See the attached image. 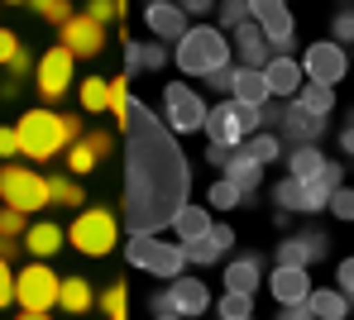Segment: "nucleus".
Returning a JSON list of instances; mask_svg holds the SVG:
<instances>
[{"instance_id":"obj_1","label":"nucleus","mask_w":354,"mask_h":320,"mask_svg":"<svg viewBox=\"0 0 354 320\" xmlns=\"http://www.w3.org/2000/svg\"><path fill=\"white\" fill-rule=\"evenodd\" d=\"M111 110L120 115V148H124V196H120V230L124 234H163L173 230L177 210L192 201V163L177 148V134L158 110H149L129 77H111Z\"/></svg>"},{"instance_id":"obj_2","label":"nucleus","mask_w":354,"mask_h":320,"mask_svg":"<svg viewBox=\"0 0 354 320\" xmlns=\"http://www.w3.org/2000/svg\"><path fill=\"white\" fill-rule=\"evenodd\" d=\"M86 129H82V115H58V110H24L19 125H15V139H19V153L34 158V163H48L53 153H62L67 143H77Z\"/></svg>"},{"instance_id":"obj_3","label":"nucleus","mask_w":354,"mask_h":320,"mask_svg":"<svg viewBox=\"0 0 354 320\" xmlns=\"http://www.w3.org/2000/svg\"><path fill=\"white\" fill-rule=\"evenodd\" d=\"M173 63L187 72V77H211V72H221V67H230V39L216 29V24H196V29H187L182 39H177L173 48Z\"/></svg>"},{"instance_id":"obj_4","label":"nucleus","mask_w":354,"mask_h":320,"mask_svg":"<svg viewBox=\"0 0 354 320\" xmlns=\"http://www.w3.org/2000/svg\"><path fill=\"white\" fill-rule=\"evenodd\" d=\"M62 234H67V244H72L77 254L106 258L120 244V220H115L111 206H91V210H77V220H72Z\"/></svg>"},{"instance_id":"obj_5","label":"nucleus","mask_w":354,"mask_h":320,"mask_svg":"<svg viewBox=\"0 0 354 320\" xmlns=\"http://www.w3.org/2000/svg\"><path fill=\"white\" fill-rule=\"evenodd\" d=\"M124 258H129L134 268L163 277V282H173V277L187 272L182 244H177V239H163V234H124Z\"/></svg>"},{"instance_id":"obj_6","label":"nucleus","mask_w":354,"mask_h":320,"mask_svg":"<svg viewBox=\"0 0 354 320\" xmlns=\"http://www.w3.org/2000/svg\"><path fill=\"white\" fill-rule=\"evenodd\" d=\"M201 134L221 148H239L249 134H259V106H239V101H216L206 110V125Z\"/></svg>"},{"instance_id":"obj_7","label":"nucleus","mask_w":354,"mask_h":320,"mask_svg":"<svg viewBox=\"0 0 354 320\" xmlns=\"http://www.w3.org/2000/svg\"><path fill=\"white\" fill-rule=\"evenodd\" d=\"M0 201L19 215H34L48 206V177L34 172V168H15V163H0Z\"/></svg>"},{"instance_id":"obj_8","label":"nucleus","mask_w":354,"mask_h":320,"mask_svg":"<svg viewBox=\"0 0 354 320\" xmlns=\"http://www.w3.org/2000/svg\"><path fill=\"white\" fill-rule=\"evenodd\" d=\"M206 110L211 106H206V96L196 86H187V81H168L163 86V125L173 134H201Z\"/></svg>"},{"instance_id":"obj_9","label":"nucleus","mask_w":354,"mask_h":320,"mask_svg":"<svg viewBox=\"0 0 354 320\" xmlns=\"http://www.w3.org/2000/svg\"><path fill=\"white\" fill-rule=\"evenodd\" d=\"M15 306L48 316V311L58 306V272H53L48 263H24V268L15 272Z\"/></svg>"},{"instance_id":"obj_10","label":"nucleus","mask_w":354,"mask_h":320,"mask_svg":"<svg viewBox=\"0 0 354 320\" xmlns=\"http://www.w3.org/2000/svg\"><path fill=\"white\" fill-rule=\"evenodd\" d=\"M301 81H316V86H335V81H345V72H350V53L340 48V43H330V39H321V43H311V48H301Z\"/></svg>"},{"instance_id":"obj_11","label":"nucleus","mask_w":354,"mask_h":320,"mask_svg":"<svg viewBox=\"0 0 354 320\" xmlns=\"http://www.w3.org/2000/svg\"><path fill=\"white\" fill-rule=\"evenodd\" d=\"M72 77H77V58H72L62 43L44 48V58L34 63V86H39L44 101H62V96L72 91Z\"/></svg>"},{"instance_id":"obj_12","label":"nucleus","mask_w":354,"mask_h":320,"mask_svg":"<svg viewBox=\"0 0 354 320\" xmlns=\"http://www.w3.org/2000/svg\"><path fill=\"white\" fill-rule=\"evenodd\" d=\"M330 254V234L326 230H301V234H288L278 249H273V263L278 268H311Z\"/></svg>"},{"instance_id":"obj_13","label":"nucleus","mask_w":354,"mask_h":320,"mask_svg":"<svg viewBox=\"0 0 354 320\" xmlns=\"http://www.w3.org/2000/svg\"><path fill=\"white\" fill-rule=\"evenodd\" d=\"M230 63L235 67H249V72H263L268 67V58H273V48H268V39H263V29L254 24V19H244V24H235L230 34Z\"/></svg>"},{"instance_id":"obj_14","label":"nucleus","mask_w":354,"mask_h":320,"mask_svg":"<svg viewBox=\"0 0 354 320\" xmlns=\"http://www.w3.org/2000/svg\"><path fill=\"white\" fill-rule=\"evenodd\" d=\"M163 292H168V306H173V316H182V320H196L201 311H211V292H206V282H201V277H192V272L173 277Z\"/></svg>"},{"instance_id":"obj_15","label":"nucleus","mask_w":354,"mask_h":320,"mask_svg":"<svg viewBox=\"0 0 354 320\" xmlns=\"http://www.w3.org/2000/svg\"><path fill=\"white\" fill-rule=\"evenodd\" d=\"M62 48H67L72 58H101V48H106V24H96V19H86V14H72V19L62 24Z\"/></svg>"},{"instance_id":"obj_16","label":"nucleus","mask_w":354,"mask_h":320,"mask_svg":"<svg viewBox=\"0 0 354 320\" xmlns=\"http://www.w3.org/2000/svg\"><path fill=\"white\" fill-rule=\"evenodd\" d=\"M144 24H149V34H153L158 43H177V39L192 29V19L177 10V0H149V5H144Z\"/></svg>"},{"instance_id":"obj_17","label":"nucleus","mask_w":354,"mask_h":320,"mask_svg":"<svg viewBox=\"0 0 354 320\" xmlns=\"http://www.w3.org/2000/svg\"><path fill=\"white\" fill-rule=\"evenodd\" d=\"M235 249V230L230 225H211L201 239H192V244H182V254L187 263H196V268H211V263H225Z\"/></svg>"},{"instance_id":"obj_18","label":"nucleus","mask_w":354,"mask_h":320,"mask_svg":"<svg viewBox=\"0 0 354 320\" xmlns=\"http://www.w3.org/2000/svg\"><path fill=\"white\" fill-rule=\"evenodd\" d=\"M273 134H278V139H288L292 148H301V143H316V139L326 134V120H321V115H306L297 101H288V106H283V120H278Z\"/></svg>"},{"instance_id":"obj_19","label":"nucleus","mask_w":354,"mask_h":320,"mask_svg":"<svg viewBox=\"0 0 354 320\" xmlns=\"http://www.w3.org/2000/svg\"><path fill=\"white\" fill-rule=\"evenodd\" d=\"M263 282H268V292H273L278 306H292V301L311 297V272L306 268H278L273 263V272H263Z\"/></svg>"},{"instance_id":"obj_20","label":"nucleus","mask_w":354,"mask_h":320,"mask_svg":"<svg viewBox=\"0 0 354 320\" xmlns=\"http://www.w3.org/2000/svg\"><path fill=\"white\" fill-rule=\"evenodd\" d=\"M259 287H263V254L225 258V292H244V297H254Z\"/></svg>"},{"instance_id":"obj_21","label":"nucleus","mask_w":354,"mask_h":320,"mask_svg":"<svg viewBox=\"0 0 354 320\" xmlns=\"http://www.w3.org/2000/svg\"><path fill=\"white\" fill-rule=\"evenodd\" d=\"M263 86H268L273 101H292L297 91H301V67H297V58H268Z\"/></svg>"},{"instance_id":"obj_22","label":"nucleus","mask_w":354,"mask_h":320,"mask_svg":"<svg viewBox=\"0 0 354 320\" xmlns=\"http://www.w3.org/2000/svg\"><path fill=\"white\" fill-rule=\"evenodd\" d=\"M173 53H168V43H158V39H149V43H124V77L134 81L139 72H163V63H168Z\"/></svg>"},{"instance_id":"obj_23","label":"nucleus","mask_w":354,"mask_h":320,"mask_svg":"<svg viewBox=\"0 0 354 320\" xmlns=\"http://www.w3.org/2000/svg\"><path fill=\"white\" fill-rule=\"evenodd\" d=\"M221 177H225V182H230V187H235L244 201H249V196L263 187V168H259V163H254L244 148H235V153H230V163L221 168Z\"/></svg>"},{"instance_id":"obj_24","label":"nucleus","mask_w":354,"mask_h":320,"mask_svg":"<svg viewBox=\"0 0 354 320\" xmlns=\"http://www.w3.org/2000/svg\"><path fill=\"white\" fill-rule=\"evenodd\" d=\"M19 239H24L19 249H24V254H34V263H48V258L62 249V239H67V234H62V225H53V220H39V225H29Z\"/></svg>"},{"instance_id":"obj_25","label":"nucleus","mask_w":354,"mask_h":320,"mask_svg":"<svg viewBox=\"0 0 354 320\" xmlns=\"http://www.w3.org/2000/svg\"><path fill=\"white\" fill-rule=\"evenodd\" d=\"M58 306L67 316H86V311L96 306L91 282H86V277H58Z\"/></svg>"},{"instance_id":"obj_26","label":"nucleus","mask_w":354,"mask_h":320,"mask_svg":"<svg viewBox=\"0 0 354 320\" xmlns=\"http://www.w3.org/2000/svg\"><path fill=\"white\" fill-rule=\"evenodd\" d=\"M211 225H216V220H211V210L187 201V206L177 210V220H173V234H177V244H192V239H201Z\"/></svg>"},{"instance_id":"obj_27","label":"nucleus","mask_w":354,"mask_h":320,"mask_svg":"<svg viewBox=\"0 0 354 320\" xmlns=\"http://www.w3.org/2000/svg\"><path fill=\"white\" fill-rule=\"evenodd\" d=\"M230 101H239V106H263V101H273V96H268V86H263V72L235 67V86H230Z\"/></svg>"},{"instance_id":"obj_28","label":"nucleus","mask_w":354,"mask_h":320,"mask_svg":"<svg viewBox=\"0 0 354 320\" xmlns=\"http://www.w3.org/2000/svg\"><path fill=\"white\" fill-rule=\"evenodd\" d=\"M306 306H311V316H316V320H350V301H345L335 287H311Z\"/></svg>"},{"instance_id":"obj_29","label":"nucleus","mask_w":354,"mask_h":320,"mask_svg":"<svg viewBox=\"0 0 354 320\" xmlns=\"http://www.w3.org/2000/svg\"><path fill=\"white\" fill-rule=\"evenodd\" d=\"M292 101L301 106V110H306V115H321V120H326V115L335 110V86H316V81H301V91H297Z\"/></svg>"},{"instance_id":"obj_30","label":"nucleus","mask_w":354,"mask_h":320,"mask_svg":"<svg viewBox=\"0 0 354 320\" xmlns=\"http://www.w3.org/2000/svg\"><path fill=\"white\" fill-rule=\"evenodd\" d=\"M239 148H244V153H249V158H254L259 168H268V163H278V158H283V139H278V134H268V129L249 134V139H244Z\"/></svg>"},{"instance_id":"obj_31","label":"nucleus","mask_w":354,"mask_h":320,"mask_svg":"<svg viewBox=\"0 0 354 320\" xmlns=\"http://www.w3.org/2000/svg\"><path fill=\"white\" fill-rule=\"evenodd\" d=\"M321 168H326V153H321L316 143H301V148L288 153V177H301V182H306V177H316Z\"/></svg>"},{"instance_id":"obj_32","label":"nucleus","mask_w":354,"mask_h":320,"mask_svg":"<svg viewBox=\"0 0 354 320\" xmlns=\"http://www.w3.org/2000/svg\"><path fill=\"white\" fill-rule=\"evenodd\" d=\"M48 206L82 210V206H86V196H82V182H77V177H48Z\"/></svg>"},{"instance_id":"obj_33","label":"nucleus","mask_w":354,"mask_h":320,"mask_svg":"<svg viewBox=\"0 0 354 320\" xmlns=\"http://www.w3.org/2000/svg\"><path fill=\"white\" fill-rule=\"evenodd\" d=\"M82 110H91V115L111 110V81L106 77H82Z\"/></svg>"},{"instance_id":"obj_34","label":"nucleus","mask_w":354,"mask_h":320,"mask_svg":"<svg viewBox=\"0 0 354 320\" xmlns=\"http://www.w3.org/2000/svg\"><path fill=\"white\" fill-rule=\"evenodd\" d=\"M96 168H101V158H96V153L86 148V139L67 143V177H77V182H82V177H91Z\"/></svg>"},{"instance_id":"obj_35","label":"nucleus","mask_w":354,"mask_h":320,"mask_svg":"<svg viewBox=\"0 0 354 320\" xmlns=\"http://www.w3.org/2000/svg\"><path fill=\"white\" fill-rule=\"evenodd\" d=\"M273 206H278V210H288V215H301V210H306V192H301V177H283V182L273 187Z\"/></svg>"},{"instance_id":"obj_36","label":"nucleus","mask_w":354,"mask_h":320,"mask_svg":"<svg viewBox=\"0 0 354 320\" xmlns=\"http://www.w3.org/2000/svg\"><path fill=\"white\" fill-rule=\"evenodd\" d=\"M216 316H221V320H254V297H244V292H225V297L216 301Z\"/></svg>"},{"instance_id":"obj_37","label":"nucleus","mask_w":354,"mask_h":320,"mask_svg":"<svg viewBox=\"0 0 354 320\" xmlns=\"http://www.w3.org/2000/svg\"><path fill=\"white\" fill-rule=\"evenodd\" d=\"M244 19H249V0H216V29L221 34H230Z\"/></svg>"},{"instance_id":"obj_38","label":"nucleus","mask_w":354,"mask_h":320,"mask_svg":"<svg viewBox=\"0 0 354 320\" xmlns=\"http://www.w3.org/2000/svg\"><path fill=\"white\" fill-rule=\"evenodd\" d=\"M235 206H244V196L221 177V182H211V192H206V210H235Z\"/></svg>"},{"instance_id":"obj_39","label":"nucleus","mask_w":354,"mask_h":320,"mask_svg":"<svg viewBox=\"0 0 354 320\" xmlns=\"http://www.w3.org/2000/svg\"><path fill=\"white\" fill-rule=\"evenodd\" d=\"M330 43H340V48L354 43V5L335 10V19H330Z\"/></svg>"},{"instance_id":"obj_40","label":"nucleus","mask_w":354,"mask_h":320,"mask_svg":"<svg viewBox=\"0 0 354 320\" xmlns=\"http://www.w3.org/2000/svg\"><path fill=\"white\" fill-rule=\"evenodd\" d=\"M86 19H96V24H111L124 14V0H86V10H82Z\"/></svg>"},{"instance_id":"obj_41","label":"nucleus","mask_w":354,"mask_h":320,"mask_svg":"<svg viewBox=\"0 0 354 320\" xmlns=\"http://www.w3.org/2000/svg\"><path fill=\"white\" fill-rule=\"evenodd\" d=\"M29 5H34V10H39V14H44V19H48V24H67V19H72V14H77V10H72V5H67V0H29Z\"/></svg>"},{"instance_id":"obj_42","label":"nucleus","mask_w":354,"mask_h":320,"mask_svg":"<svg viewBox=\"0 0 354 320\" xmlns=\"http://www.w3.org/2000/svg\"><path fill=\"white\" fill-rule=\"evenodd\" d=\"M96 301H101V311H106V316H124V306H129V292H124V282H111V287H106Z\"/></svg>"},{"instance_id":"obj_43","label":"nucleus","mask_w":354,"mask_h":320,"mask_svg":"<svg viewBox=\"0 0 354 320\" xmlns=\"http://www.w3.org/2000/svg\"><path fill=\"white\" fill-rule=\"evenodd\" d=\"M326 210H330L335 220H354V187H335L330 201H326Z\"/></svg>"},{"instance_id":"obj_44","label":"nucleus","mask_w":354,"mask_h":320,"mask_svg":"<svg viewBox=\"0 0 354 320\" xmlns=\"http://www.w3.org/2000/svg\"><path fill=\"white\" fill-rule=\"evenodd\" d=\"M82 139H86V148H91L96 158H111V153H115V134H111V129H86Z\"/></svg>"},{"instance_id":"obj_45","label":"nucleus","mask_w":354,"mask_h":320,"mask_svg":"<svg viewBox=\"0 0 354 320\" xmlns=\"http://www.w3.org/2000/svg\"><path fill=\"white\" fill-rule=\"evenodd\" d=\"M335 292H340V297L354 306V254L340 258V268H335Z\"/></svg>"},{"instance_id":"obj_46","label":"nucleus","mask_w":354,"mask_h":320,"mask_svg":"<svg viewBox=\"0 0 354 320\" xmlns=\"http://www.w3.org/2000/svg\"><path fill=\"white\" fill-rule=\"evenodd\" d=\"M24 230H29V215H19V210L5 206V210H0V234H5V239H19Z\"/></svg>"},{"instance_id":"obj_47","label":"nucleus","mask_w":354,"mask_h":320,"mask_svg":"<svg viewBox=\"0 0 354 320\" xmlns=\"http://www.w3.org/2000/svg\"><path fill=\"white\" fill-rule=\"evenodd\" d=\"M206 81V91H216V96H225L230 101V86H235V63L221 67V72H211V77H201Z\"/></svg>"},{"instance_id":"obj_48","label":"nucleus","mask_w":354,"mask_h":320,"mask_svg":"<svg viewBox=\"0 0 354 320\" xmlns=\"http://www.w3.org/2000/svg\"><path fill=\"white\" fill-rule=\"evenodd\" d=\"M5 306H15V268L0 258V311Z\"/></svg>"},{"instance_id":"obj_49","label":"nucleus","mask_w":354,"mask_h":320,"mask_svg":"<svg viewBox=\"0 0 354 320\" xmlns=\"http://www.w3.org/2000/svg\"><path fill=\"white\" fill-rule=\"evenodd\" d=\"M19 153V139H15V125H0V163H10Z\"/></svg>"},{"instance_id":"obj_50","label":"nucleus","mask_w":354,"mask_h":320,"mask_svg":"<svg viewBox=\"0 0 354 320\" xmlns=\"http://www.w3.org/2000/svg\"><path fill=\"white\" fill-rule=\"evenodd\" d=\"M273 320H316V316H311L306 301H292V306H278V316H273Z\"/></svg>"},{"instance_id":"obj_51","label":"nucleus","mask_w":354,"mask_h":320,"mask_svg":"<svg viewBox=\"0 0 354 320\" xmlns=\"http://www.w3.org/2000/svg\"><path fill=\"white\" fill-rule=\"evenodd\" d=\"M177 10L192 19V14H216V0H177Z\"/></svg>"},{"instance_id":"obj_52","label":"nucleus","mask_w":354,"mask_h":320,"mask_svg":"<svg viewBox=\"0 0 354 320\" xmlns=\"http://www.w3.org/2000/svg\"><path fill=\"white\" fill-rule=\"evenodd\" d=\"M19 53V39L10 34V29H0V67H10V58Z\"/></svg>"},{"instance_id":"obj_53","label":"nucleus","mask_w":354,"mask_h":320,"mask_svg":"<svg viewBox=\"0 0 354 320\" xmlns=\"http://www.w3.org/2000/svg\"><path fill=\"white\" fill-rule=\"evenodd\" d=\"M230 153H235V148H221V143H206V158H211L216 168H225V163H230Z\"/></svg>"},{"instance_id":"obj_54","label":"nucleus","mask_w":354,"mask_h":320,"mask_svg":"<svg viewBox=\"0 0 354 320\" xmlns=\"http://www.w3.org/2000/svg\"><path fill=\"white\" fill-rule=\"evenodd\" d=\"M340 153H345V158H354V125L340 129Z\"/></svg>"},{"instance_id":"obj_55","label":"nucleus","mask_w":354,"mask_h":320,"mask_svg":"<svg viewBox=\"0 0 354 320\" xmlns=\"http://www.w3.org/2000/svg\"><path fill=\"white\" fill-rule=\"evenodd\" d=\"M19 254V244H15V239H5V234H0V258H5V263H10V258Z\"/></svg>"},{"instance_id":"obj_56","label":"nucleus","mask_w":354,"mask_h":320,"mask_svg":"<svg viewBox=\"0 0 354 320\" xmlns=\"http://www.w3.org/2000/svg\"><path fill=\"white\" fill-rule=\"evenodd\" d=\"M19 320H48V316H39V311H19Z\"/></svg>"},{"instance_id":"obj_57","label":"nucleus","mask_w":354,"mask_h":320,"mask_svg":"<svg viewBox=\"0 0 354 320\" xmlns=\"http://www.w3.org/2000/svg\"><path fill=\"white\" fill-rule=\"evenodd\" d=\"M153 320H182V316H153Z\"/></svg>"},{"instance_id":"obj_58","label":"nucleus","mask_w":354,"mask_h":320,"mask_svg":"<svg viewBox=\"0 0 354 320\" xmlns=\"http://www.w3.org/2000/svg\"><path fill=\"white\" fill-rule=\"evenodd\" d=\"M5 5H29V0H5Z\"/></svg>"},{"instance_id":"obj_59","label":"nucleus","mask_w":354,"mask_h":320,"mask_svg":"<svg viewBox=\"0 0 354 320\" xmlns=\"http://www.w3.org/2000/svg\"><path fill=\"white\" fill-rule=\"evenodd\" d=\"M345 125H354V110H350V120H345Z\"/></svg>"},{"instance_id":"obj_60","label":"nucleus","mask_w":354,"mask_h":320,"mask_svg":"<svg viewBox=\"0 0 354 320\" xmlns=\"http://www.w3.org/2000/svg\"><path fill=\"white\" fill-rule=\"evenodd\" d=\"M106 320H124V316H106Z\"/></svg>"}]
</instances>
